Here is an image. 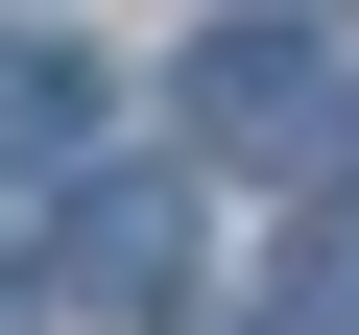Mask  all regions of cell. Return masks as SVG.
Segmentation results:
<instances>
[{
	"instance_id": "1",
	"label": "cell",
	"mask_w": 359,
	"mask_h": 335,
	"mask_svg": "<svg viewBox=\"0 0 359 335\" xmlns=\"http://www.w3.org/2000/svg\"><path fill=\"white\" fill-rule=\"evenodd\" d=\"M192 144H216V168H359V72L240 0V25L192 48Z\"/></svg>"
},
{
	"instance_id": "2",
	"label": "cell",
	"mask_w": 359,
	"mask_h": 335,
	"mask_svg": "<svg viewBox=\"0 0 359 335\" xmlns=\"http://www.w3.org/2000/svg\"><path fill=\"white\" fill-rule=\"evenodd\" d=\"M48 287H72V311H120V335H192V192H168V168H72Z\"/></svg>"
},
{
	"instance_id": "3",
	"label": "cell",
	"mask_w": 359,
	"mask_h": 335,
	"mask_svg": "<svg viewBox=\"0 0 359 335\" xmlns=\"http://www.w3.org/2000/svg\"><path fill=\"white\" fill-rule=\"evenodd\" d=\"M96 48H48V25H0V168H96Z\"/></svg>"
},
{
	"instance_id": "4",
	"label": "cell",
	"mask_w": 359,
	"mask_h": 335,
	"mask_svg": "<svg viewBox=\"0 0 359 335\" xmlns=\"http://www.w3.org/2000/svg\"><path fill=\"white\" fill-rule=\"evenodd\" d=\"M192 335H287V311H192Z\"/></svg>"
},
{
	"instance_id": "5",
	"label": "cell",
	"mask_w": 359,
	"mask_h": 335,
	"mask_svg": "<svg viewBox=\"0 0 359 335\" xmlns=\"http://www.w3.org/2000/svg\"><path fill=\"white\" fill-rule=\"evenodd\" d=\"M0 335H25V264H0Z\"/></svg>"
}]
</instances>
